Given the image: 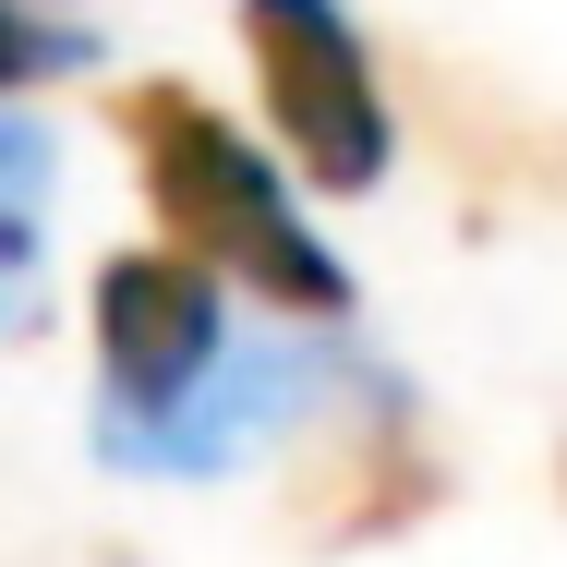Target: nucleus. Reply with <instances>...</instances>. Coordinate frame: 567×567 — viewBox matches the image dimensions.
Masks as SVG:
<instances>
[{
    "mask_svg": "<svg viewBox=\"0 0 567 567\" xmlns=\"http://www.w3.org/2000/svg\"><path fill=\"white\" fill-rule=\"evenodd\" d=\"M121 145H133V182H145L157 229H169V254H194L206 278H254L278 315H350V266L302 229L290 182L194 85H133Z\"/></svg>",
    "mask_w": 567,
    "mask_h": 567,
    "instance_id": "f257e3e1",
    "label": "nucleus"
},
{
    "mask_svg": "<svg viewBox=\"0 0 567 567\" xmlns=\"http://www.w3.org/2000/svg\"><path fill=\"white\" fill-rule=\"evenodd\" d=\"M241 49H254L266 121L302 157V182L374 194L386 182V85H374L362 24H350L339 0H241Z\"/></svg>",
    "mask_w": 567,
    "mask_h": 567,
    "instance_id": "f03ea898",
    "label": "nucleus"
},
{
    "mask_svg": "<svg viewBox=\"0 0 567 567\" xmlns=\"http://www.w3.org/2000/svg\"><path fill=\"white\" fill-rule=\"evenodd\" d=\"M85 315H97V423H157V411H182L229 362L218 278L194 254H169V241L110 254L97 290H85Z\"/></svg>",
    "mask_w": 567,
    "mask_h": 567,
    "instance_id": "7ed1b4c3",
    "label": "nucleus"
},
{
    "mask_svg": "<svg viewBox=\"0 0 567 567\" xmlns=\"http://www.w3.org/2000/svg\"><path fill=\"white\" fill-rule=\"evenodd\" d=\"M49 169L61 145L37 121H0V339L49 327Z\"/></svg>",
    "mask_w": 567,
    "mask_h": 567,
    "instance_id": "20e7f679",
    "label": "nucleus"
},
{
    "mask_svg": "<svg viewBox=\"0 0 567 567\" xmlns=\"http://www.w3.org/2000/svg\"><path fill=\"white\" fill-rule=\"evenodd\" d=\"M423 495H435V471H423V447L399 435V423H374L362 447H339L327 471H315V544H350V532H386V519H423Z\"/></svg>",
    "mask_w": 567,
    "mask_h": 567,
    "instance_id": "39448f33",
    "label": "nucleus"
},
{
    "mask_svg": "<svg viewBox=\"0 0 567 567\" xmlns=\"http://www.w3.org/2000/svg\"><path fill=\"white\" fill-rule=\"evenodd\" d=\"M73 61H97L85 24H37L24 0H0V97H24V85H49V73H73Z\"/></svg>",
    "mask_w": 567,
    "mask_h": 567,
    "instance_id": "423d86ee",
    "label": "nucleus"
}]
</instances>
